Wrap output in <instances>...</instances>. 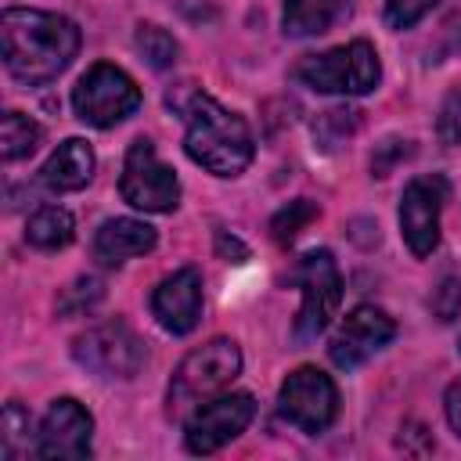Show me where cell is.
Wrapping results in <instances>:
<instances>
[{"label":"cell","instance_id":"4","mask_svg":"<svg viewBox=\"0 0 461 461\" xmlns=\"http://www.w3.org/2000/svg\"><path fill=\"white\" fill-rule=\"evenodd\" d=\"M295 79L317 94H371L382 79L378 50L367 40H353L324 54H306L295 65Z\"/></svg>","mask_w":461,"mask_h":461},{"label":"cell","instance_id":"2","mask_svg":"<svg viewBox=\"0 0 461 461\" xmlns=\"http://www.w3.org/2000/svg\"><path fill=\"white\" fill-rule=\"evenodd\" d=\"M184 112L187 133H184V151L191 162L209 169L212 176H238L252 162V133L245 119L209 94L191 90L187 101H169Z\"/></svg>","mask_w":461,"mask_h":461},{"label":"cell","instance_id":"3","mask_svg":"<svg viewBox=\"0 0 461 461\" xmlns=\"http://www.w3.org/2000/svg\"><path fill=\"white\" fill-rule=\"evenodd\" d=\"M238 375H241V349L234 339H212L191 349L169 378V393H166L169 418H187L205 400L220 396Z\"/></svg>","mask_w":461,"mask_h":461},{"label":"cell","instance_id":"10","mask_svg":"<svg viewBox=\"0 0 461 461\" xmlns=\"http://www.w3.org/2000/svg\"><path fill=\"white\" fill-rule=\"evenodd\" d=\"M256 418V400L249 393H220L184 418V447L191 454H212L238 439Z\"/></svg>","mask_w":461,"mask_h":461},{"label":"cell","instance_id":"25","mask_svg":"<svg viewBox=\"0 0 461 461\" xmlns=\"http://www.w3.org/2000/svg\"><path fill=\"white\" fill-rule=\"evenodd\" d=\"M436 133L443 144H461V83L443 97L436 115Z\"/></svg>","mask_w":461,"mask_h":461},{"label":"cell","instance_id":"11","mask_svg":"<svg viewBox=\"0 0 461 461\" xmlns=\"http://www.w3.org/2000/svg\"><path fill=\"white\" fill-rule=\"evenodd\" d=\"M447 202V180L439 173L432 176H414L407 180L400 194V234L407 249L425 259L439 245V209Z\"/></svg>","mask_w":461,"mask_h":461},{"label":"cell","instance_id":"8","mask_svg":"<svg viewBox=\"0 0 461 461\" xmlns=\"http://www.w3.org/2000/svg\"><path fill=\"white\" fill-rule=\"evenodd\" d=\"M295 281L303 288V303L295 313V339L310 342L331 324V317L342 303V274H339V263L328 249H313L303 256Z\"/></svg>","mask_w":461,"mask_h":461},{"label":"cell","instance_id":"17","mask_svg":"<svg viewBox=\"0 0 461 461\" xmlns=\"http://www.w3.org/2000/svg\"><path fill=\"white\" fill-rule=\"evenodd\" d=\"M342 11H346V0H285L281 25H285V36H317V32H328Z\"/></svg>","mask_w":461,"mask_h":461},{"label":"cell","instance_id":"16","mask_svg":"<svg viewBox=\"0 0 461 461\" xmlns=\"http://www.w3.org/2000/svg\"><path fill=\"white\" fill-rule=\"evenodd\" d=\"M94 166H97L94 148H90L83 137H68V140H61V144L50 151V158L43 162L40 184H43L47 191H54V194L83 191V187L94 180Z\"/></svg>","mask_w":461,"mask_h":461},{"label":"cell","instance_id":"18","mask_svg":"<svg viewBox=\"0 0 461 461\" xmlns=\"http://www.w3.org/2000/svg\"><path fill=\"white\" fill-rule=\"evenodd\" d=\"M76 238V220L68 209L61 205H43L29 216L25 223V241L32 249H43V252H54V249H65L68 241Z\"/></svg>","mask_w":461,"mask_h":461},{"label":"cell","instance_id":"23","mask_svg":"<svg viewBox=\"0 0 461 461\" xmlns=\"http://www.w3.org/2000/svg\"><path fill=\"white\" fill-rule=\"evenodd\" d=\"M0 450H4V457L7 461H14L22 450H29V432H32V421H29V411L18 403V400H11L7 407H4V418H0Z\"/></svg>","mask_w":461,"mask_h":461},{"label":"cell","instance_id":"9","mask_svg":"<svg viewBox=\"0 0 461 461\" xmlns=\"http://www.w3.org/2000/svg\"><path fill=\"white\" fill-rule=\"evenodd\" d=\"M277 411L288 425L299 432H324L339 414V389L335 382L317 367H295L277 393Z\"/></svg>","mask_w":461,"mask_h":461},{"label":"cell","instance_id":"29","mask_svg":"<svg viewBox=\"0 0 461 461\" xmlns=\"http://www.w3.org/2000/svg\"><path fill=\"white\" fill-rule=\"evenodd\" d=\"M443 411H447L450 429L461 436V378L450 382V389H447V396H443Z\"/></svg>","mask_w":461,"mask_h":461},{"label":"cell","instance_id":"1","mask_svg":"<svg viewBox=\"0 0 461 461\" xmlns=\"http://www.w3.org/2000/svg\"><path fill=\"white\" fill-rule=\"evenodd\" d=\"M79 50L76 22L36 11V7H7L0 14V58L11 79L25 86H40L58 79Z\"/></svg>","mask_w":461,"mask_h":461},{"label":"cell","instance_id":"24","mask_svg":"<svg viewBox=\"0 0 461 461\" xmlns=\"http://www.w3.org/2000/svg\"><path fill=\"white\" fill-rule=\"evenodd\" d=\"M101 292H104V288H101V281H97V277H76V281L61 292L58 310H61V313H68V317H72V313H83V310H90V306L101 299Z\"/></svg>","mask_w":461,"mask_h":461},{"label":"cell","instance_id":"13","mask_svg":"<svg viewBox=\"0 0 461 461\" xmlns=\"http://www.w3.org/2000/svg\"><path fill=\"white\" fill-rule=\"evenodd\" d=\"M90 447H94L90 411L72 396L54 400L47 407L43 421H40L32 454L36 457H68V461H76V457H90Z\"/></svg>","mask_w":461,"mask_h":461},{"label":"cell","instance_id":"22","mask_svg":"<svg viewBox=\"0 0 461 461\" xmlns=\"http://www.w3.org/2000/svg\"><path fill=\"white\" fill-rule=\"evenodd\" d=\"M357 126H360V112H357V108H328V112L317 115L313 137L321 140L324 151H331V148L346 144V140L357 133Z\"/></svg>","mask_w":461,"mask_h":461},{"label":"cell","instance_id":"27","mask_svg":"<svg viewBox=\"0 0 461 461\" xmlns=\"http://www.w3.org/2000/svg\"><path fill=\"white\" fill-rule=\"evenodd\" d=\"M432 310H436L439 321H454V317L461 313V281H457V277H447V281L436 288Z\"/></svg>","mask_w":461,"mask_h":461},{"label":"cell","instance_id":"14","mask_svg":"<svg viewBox=\"0 0 461 461\" xmlns=\"http://www.w3.org/2000/svg\"><path fill=\"white\" fill-rule=\"evenodd\" d=\"M151 313L169 335H187L202 321V274L194 267H180L158 281L151 292Z\"/></svg>","mask_w":461,"mask_h":461},{"label":"cell","instance_id":"19","mask_svg":"<svg viewBox=\"0 0 461 461\" xmlns=\"http://www.w3.org/2000/svg\"><path fill=\"white\" fill-rule=\"evenodd\" d=\"M43 140V126L22 112H4L0 119V158L4 162H18L25 155L36 151V144Z\"/></svg>","mask_w":461,"mask_h":461},{"label":"cell","instance_id":"26","mask_svg":"<svg viewBox=\"0 0 461 461\" xmlns=\"http://www.w3.org/2000/svg\"><path fill=\"white\" fill-rule=\"evenodd\" d=\"M439 0H385V22L393 29H411L414 22H421Z\"/></svg>","mask_w":461,"mask_h":461},{"label":"cell","instance_id":"20","mask_svg":"<svg viewBox=\"0 0 461 461\" xmlns=\"http://www.w3.org/2000/svg\"><path fill=\"white\" fill-rule=\"evenodd\" d=\"M317 216H321L317 202H310V198H295V202H288L285 209L274 212V220H270V238H274L277 245H292V241H295Z\"/></svg>","mask_w":461,"mask_h":461},{"label":"cell","instance_id":"7","mask_svg":"<svg viewBox=\"0 0 461 461\" xmlns=\"http://www.w3.org/2000/svg\"><path fill=\"white\" fill-rule=\"evenodd\" d=\"M119 194L126 205L144 209V212H173L180 205V180H176L173 166H166L158 158V151L148 137H137L126 148Z\"/></svg>","mask_w":461,"mask_h":461},{"label":"cell","instance_id":"5","mask_svg":"<svg viewBox=\"0 0 461 461\" xmlns=\"http://www.w3.org/2000/svg\"><path fill=\"white\" fill-rule=\"evenodd\" d=\"M144 339L122 321H101L72 339V360L97 378H133L144 367Z\"/></svg>","mask_w":461,"mask_h":461},{"label":"cell","instance_id":"6","mask_svg":"<svg viewBox=\"0 0 461 461\" xmlns=\"http://www.w3.org/2000/svg\"><path fill=\"white\" fill-rule=\"evenodd\" d=\"M140 108V86L115 65L97 61L86 68V76L72 86V112L97 130H108L122 119H130Z\"/></svg>","mask_w":461,"mask_h":461},{"label":"cell","instance_id":"28","mask_svg":"<svg viewBox=\"0 0 461 461\" xmlns=\"http://www.w3.org/2000/svg\"><path fill=\"white\" fill-rule=\"evenodd\" d=\"M400 155H411V140H385V158H371V173L389 176V169L396 166Z\"/></svg>","mask_w":461,"mask_h":461},{"label":"cell","instance_id":"21","mask_svg":"<svg viewBox=\"0 0 461 461\" xmlns=\"http://www.w3.org/2000/svg\"><path fill=\"white\" fill-rule=\"evenodd\" d=\"M133 43H137V50L148 58L151 68H169V65L176 61V54H180V43H176L162 25H151V22L137 25Z\"/></svg>","mask_w":461,"mask_h":461},{"label":"cell","instance_id":"15","mask_svg":"<svg viewBox=\"0 0 461 461\" xmlns=\"http://www.w3.org/2000/svg\"><path fill=\"white\" fill-rule=\"evenodd\" d=\"M155 227L144 223V220H133V216H115V220H104L94 234V259L104 263V267H119L133 256H144L155 249Z\"/></svg>","mask_w":461,"mask_h":461},{"label":"cell","instance_id":"12","mask_svg":"<svg viewBox=\"0 0 461 461\" xmlns=\"http://www.w3.org/2000/svg\"><path fill=\"white\" fill-rule=\"evenodd\" d=\"M393 335H396L393 317H389L385 310L371 306V303H360V306H353V310L342 317L339 331L331 335L328 357H331L335 367L353 371V367H360L364 360H371L382 346H389Z\"/></svg>","mask_w":461,"mask_h":461}]
</instances>
